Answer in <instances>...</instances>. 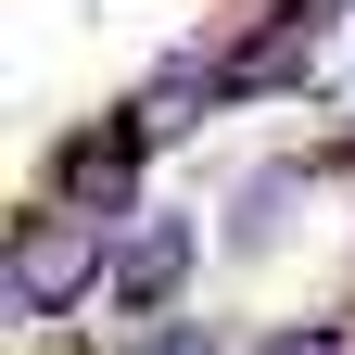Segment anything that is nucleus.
<instances>
[{
	"label": "nucleus",
	"instance_id": "f257e3e1",
	"mask_svg": "<svg viewBox=\"0 0 355 355\" xmlns=\"http://www.w3.org/2000/svg\"><path fill=\"white\" fill-rule=\"evenodd\" d=\"M89 292H114V241L38 191V203L13 216V318H76Z\"/></svg>",
	"mask_w": 355,
	"mask_h": 355
},
{
	"label": "nucleus",
	"instance_id": "f03ea898",
	"mask_svg": "<svg viewBox=\"0 0 355 355\" xmlns=\"http://www.w3.org/2000/svg\"><path fill=\"white\" fill-rule=\"evenodd\" d=\"M140 165H153V127H140V114H102V127H76V140H64L51 203H64V216H89V229H114L127 191H140Z\"/></svg>",
	"mask_w": 355,
	"mask_h": 355
},
{
	"label": "nucleus",
	"instance_id": "7ed1b4c3",
	"mask_svg": "<svg viewBox=\"0 0 355 355\" xmlns=\"http://www.w3.org/2000/svg\"><path fill=\"white\" fill-rule=\"evenodd\" d=\"M191 254H203V229H191V216H140V229L114 241V292H102V304H127V318H153V304H178V279H191Z\"/></svg>",
	"mask_w": 355,
	"mask_h": 355
},
{
	"label": "nucleus",
	"instance_id": "20e7f679",
	"mask_svg": "<svg viewBox=\"0 0 355 355\" xmlns=\"http://www.w3.org/2000/svg\"><path fill=\"white\" fill-rule=\"evenodd\" d=\"M216 102H229V64H216V51H178V64H165L127 114H140L153 140H178V127H191V114H216Z\"/></svg>",
	"mask_w": 355,
	"mask_h": 355
},
{
	"label": "nucleus",
	"instance_id": "39448f33",
	"mask_svg": "<svg viewBox=\"0 0 355 355\" xmlns=\"http://www.w3.org/2000/svg\"><path fill=\"white\" fill-rule=\"evenodd\" d=\"M254 355H343V318H304V330H266Z\"/></svg>",
	"mask_w": 355,
	"mask_h": 355
},
{
	"label": "nucleus",
	"instance_id": "423d86ee",
	"mask_svg": "<svg viewBox=\"0 0 355 355\" xmlns=\"http://www.w3.org/2000/svg\"><path fill=\"white\" fill-rule=\"evenodd\" d=\"M140 355H216V330H153Z\"/></svg>",
	"mask_w": 355,
	"mask_h": 355
}]
</instances>
